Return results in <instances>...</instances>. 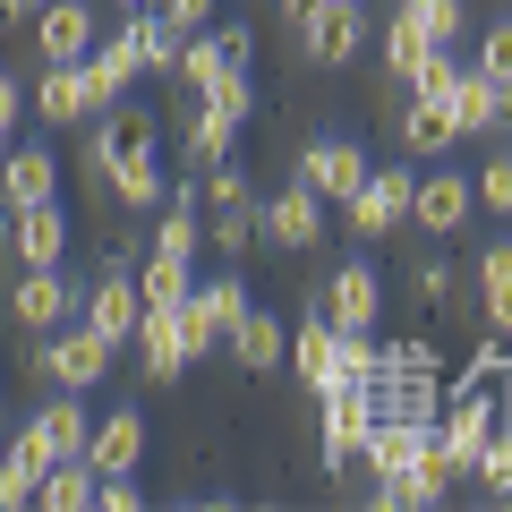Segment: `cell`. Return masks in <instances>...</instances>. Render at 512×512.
<instances>
[{
    "mask_svg": "<svg viewBox=\"0 0 512 512\" xmlns=\"http://www.w3.org/2000/svg\"><path fill=\"white\" fill-rule=\"evenodd\" d=\"M103 188L128 205V214H154V205L171 197V180H163V154H128V163H111V171H103Z\"/></svg>",
    "mask_w": 512,
    "mask_h": 512,
    "instance_id": "484cf974",
    "label": "cell"
},
{
    "mask_svg": "<svg viewBox=\"0 0 512 512\" xmlns=\"http://www.w3.org/2000/svg\"><path fill=\"white\" fill-rule=\"evenodd\" d=\"M239 128L248 120H231L222 103H205V94H188V120H180V146H188V163H222V154H239Z\"/></svg>",
    "mask_w": 512,
    "mask_h": 512,
    "instance_id": "44dd1931",
    "label": "cell"
},
{
    "mask_svg": "<svg viewBox=\"0 0 512 512\" xmlns=\"http://www.w3.org/2000/svg\"><path fill=\"white\" fill-rule=\"evenodd\" d=\"M495 137H504V146H512V111H504V128H495Z\"/></svg>",
    "mask_w": 512,
    "mask_h": 512,
    "instance_id": "bcb514c9",
    "label": "cell"
},
{
    "mask_svg": "<svg viewBox=\"0 0 512 512\" xmlns=\"http://www.w3.org/2000/svg\"><path fill=\"white\" fill-rule=\"evenodd\" d=\"M393 137H402L410 163H444V154L461 146V120H453V103H410L402 120H393Z\"/></svg>",
    "mask_w": 512,
    "mask_h": 512,
    "instance_id": "d6986e66",
    "label": "cell"
},
{
    "mask_svg": "<svg viewBox=\"0 0 512 512\" xmlns=\"http://www.w3.org/2000/svg\"><path fill=\"white\" fill-rule=\"evenodd\" d=\"M0 410H9V384H0Z\"/></svg>",
    "mask_w": 512,
    "mask_h": 512,
    "instance_id": "c3c4849f",
    "label": "cell"
},
{
    "mask_svg": "<svg viewBox=\"0 0 512 512\" xmlns=\"http://www.w3.org/2000/svg\"><path fill=\"white\" fill-rule=\"evenodd\" d=\"M504 111H512V86H504V77L461 69V86H453V120H461V137H495V128H504Z\"/></svg>",
    "mask_w": 512,
    "mask_h": 512,
    "instance_id": "603a6c76",
    "label": "cell"
},
{
    "mask_svg": "<svg viewBox=\"0 0 512 512\" xmlns=\"http://www.w3.org/2000/svg\"><path fill=\"white\" fill-rule=\"evenodd\" d=\"M410 188H419L410 154H402V163H384V171H367V180L342 197L350 239H402V231H410Z\"/></svg>",
    "mask_w": 512,
    "mask_h": 512,
    "instance_id": "6da1fadb",
    "label": "cell"
},
{
    "mask_svg": "<svg viewBox=\"0 0 512 512\" xmlns=\"http://www.w3.org/2000/svg\"><path fill=\"white\" fill-rule=\"evenodd\" d=\"M410 291H419L427 308H444V299L461 291V274H453V265H444V256H419V265H410Z\"/></svg>",
    "mask_w": 512,
    "mask_h": 512,
    "instance_id": "74e56055",
    "label": "cell"
},
{
    "mask_svg": "<svg viewBox=\"0 0 512 512\" xmlns=\"http://www.w3.org/2000/svg\"><path fill=\"white\" fill-rule=\"evenodd\" d=\"M154 9H163V18L180 26V35H197V26H214V9H222V0H154Z\"/></svg>",
    "mask_w": 512,
    "mask_h": 512,
    "instance_id": "ab89813d",
    "label": "cell"
},
{
    "mask_svg": "<svg viewBox=\"0 0 512 512\" xmlns=\"http://www.w3.org/2000/svg\"><path fill=\"white\" fill-rule=\"evenodd\" d=\"M308 9H316V0H282V18H291V26H299V18H308Z\"/></svg>",
    "mask_w": 512,
    "mask_h": 512,
    "instance_id": "ee69618b",
    "label": "cell"
},
{
    "mask_svg": "<svg viewBox=\"0 0 512 512\" xmlns=\"http://www.w3.org/2000/svg\"><path fill=\"white\" fill-rule=\"evenodd\" d=\"M35 9H43V0H9V18H35Z\"/></svg>",
    "mask_w": 512,
    "mask_h": 512,
    "instance_id": "f6af8a7d",
    "label": "cell"
},
{
    "mask_svg": "<svg viewBox=\"0 0 512 512\" xmlns=\"http://www.w3.org/2000/svg\"><path fill=\"white\" fill-rule=\"evenodd\" d=\"M282 359L299 367V384H308V393H325V384H342V367H333V359H342V333L308 308V325H291V350H282Z\"/></svg>",
    "mask_w": 512,
    "mask_h": 512,
    "instance_id": "7402d4cb",
    "label": "cell"
},
{
    "mask_svg": "<svg viewBox=\"0 0 512 512\" xmlns=\"http://www.w3.org/2000/svg\"><path fill=\"white\" fill-rule=\"evenodd\" d=\"M470 214H478V188H470V171H419V188H410V231H427V239H461L470 231Z\"/></svg>",
    "mask_w": 512,
    "mask_h": 512,
    "instance_id": "8992f818",
    "label": "cell"
},
{
    "mask_svg": "<svg viewBox=\"0 0 512 512\" xmlns=\"http://www.w3.org/2000/svg\"><path fill=\"white\" fill-rule=\"evenodd\" d=\"M86 77H94V94L103 103H120L137 77H146V52H137V26H120V35H94V52H86Z\"/></svg>",
    "mask_w": 512,
    "mask_h": 512,
    "instance_id": "ffe728a7",
    "label": "cell"
},
{
    "mask_svg": "<svg viewBox=\"0 0 512 512\" xmlns=\"http://www.w3.org/2000/svg\"><path fill=\"white\" fill-rule=\"evenodd\" d=\"M291 171H299V188H316L325 205H342V197H350V188H359L376 163H367V146H359V137H308Z\"/></svg>",
    "mask_w": 512,
    "mask_h": 512,
    "instance_id": "30bf717a",
    "label": "cell"
},
{
    "mask_svg": "<svg viewBox=\"0 0 512 512\" xmlns=\"http://www.w3.org/2000/svg\"><path fill=\"white\" fill-rule=\"evenodd\" d=\"M86 436H94V410H86V393H52V402H43L35 419L18 427V444L43 461V470H52V461H77V453H86Z\"/></svg>",
    "mask_w": 512,
    "mask_h": 512,
    "instance_id": "ba28073f",
    "label": "cell"
},
{
    "mask_svg": "<svg viewBox=\"0 0 512 512\" xmlns=\"http://www.w3.org/2000/svg\"><path fill=\"white\" fill-rule=\"evenodd\" d=\"M256 239L265 248H282V256H308L316 239H325V197L316 188H274V197H256Z\"/></svg>",
    "mask_w": 512,
    "mask_h": 512,
    "instance_id": "5b68a950",
    "label": "cell"
},
{
    "mask_svg": "<svg viewBox=\"0 0 512 512\" xmlns=\"http://www.w3.org/2000/svg\"><path fill=\"white\" fill-rule=\"evenodd\" d=\"M128 350H137V367H146L154 384H180L188 367H197V342H188V316H180V308H146Z\"/></svg>",
    "mask_w": 512,
    "mask_h": 512,
    "instance_id": "7c38bea8",
    "label": "cell"
},
{
    "mask_svg": "<svg viewBox=\"0 0 512 512\" xmlns=\"http://www.w3.org/2000/svg\"><path fill=\"white\" fill-rule=\"evenodd\" d=\"M470 69H487V77H504V86H512V18L478 26V60H470Z\"/></svg>",
    "mask_w": 512,
    "mask_h": 512,
    "instance_id": "8d00e7d4",
    "label": "cell"
},
{
    "mask_svg": "<svg viewBox=\"0 0 512 512\" xmlns=\"http://www.w3.org/2000/svg\"><path fill=\"white\" fill-rule=\"evenodd\" d=\"M299 35H308V60H316V69H350V60H359V43L376 35V26H367L359 0H316L308 18H299Z\"/></svg>",
    "mask_w": 512,
    "mask_h": 512,
    "instance_id": "8fae6325",
    "label": "cell"
},
{
    "mask_svg": "<svg viewBox=\"0 0 512 512\" xmlns=\"http://www.w3.org/2000/svg\"><path fill=\"white\" fill-rule=\"evenodd\" d=\"M86 308V282L69 274V265H18V282H9V316H18V333H52L69 325V316Z\"/></svg>",
    "mask_w": 512,
    "mask_h": 512,
    "instance_id": "3957f363",
    "label": "cell"
},
{
    "mask_svg": "<svg viewBox=\"0 0 512 512\" xmlns=\"http://www.w3.org/2000/svg\"><path fill=\"white\" fill-rule=\"evenodd\" d=\"M188 291H197V265L146 248V265H137V299H146V308H188Z\"/></svg>",
    "mask_w": 512,
    "mask_h": 512,
    "instance_id": "4316f807",
    "label": "cell"
},
{
    "mask_svg": "<svg viewBox=\"0 0 512 512\" xmlns=\"http://www.w3.org/2000/svg\"><path fill=\"white\" fill-rule=\"evenodd\" d=\"M461 69H470V60H461V43H436V52H427L419 69L402 77V86H410V103H453V86H461Z\"/></svg>",
    "mask_w": 512,
    "mask_h": 512,
    "instance_id": "4dcf8cb0",
    "label": "cell"
},
{
    "mask_svg": "<svg viewBox=\"0 0 512 512\" xmlns=\"http://www.w3.org/2000/svg\"><path fill=\"white\" fill-rule=\"evenodd\" d=\"M18 120H26V86L0 69V154H9V137H18Z\"/></svg>",
    "mask_w": 512,
    "mask_h": 512,
    "instance_id": "f35d334b",
    "label": "cell"
},
{
    "mask_svg": "<svg viewBox=\"0 0 512 512\" xmlns=\"http://www.w3.org/2000/svg\"><path fill=\"white\" fill-rule=\"evenodd\" d=\"M94 487H103V478H94V461L77 453V461H52V470H43L35 504H43V512H86V504H94Z\"/></svg>",
    "mask_w": 512,
    "mask_h": 512,
    "instance_id": "83f0119b",
    "label": "cell"
},
{
    "mask_svg": "<svg viewBox=\"0 0 512 512\" xmlns=\"http://www.w3.org/2000/svg\"><path fill=\"white\" fill-rule=\"evenodd\" d=\"M393 9H410L436 43H470V18H478L470 0H393Z\"/></svg>",
    "mask_w": 512,
    "mask_h": 512,
    "instance_id": "e575fe53",
    "label": "cell"
},
{
    "mask_svg": "<svg viewBox=\"0 0 512 512\" xmlns=\"http://www.w3.org/2000/svg\"><path fill=\"white\" fill-rule=\"evenodd\" d=\"M120 9H154V0H120Z\"/></svg>",
    "mask_w": 512,
    "mask_h": 512,
    "instance_id": "7dc6e473",
    "label": "cell"
},
{
    "mask_svg": "<svg viewBox=\"0 0 512 512\" xmlns=\"http://www.w3.org/2000/svg\"><path fill=\"white\" fill-rule=\"evenodd\" d=\"M26 111H35L43 128H86L94 111H103V94H94L86 60H43V77H35V94H26Z\"/></svg>",
    "mask_w": 512,
    "mask_h": 512,
    "instance_id": "52a82bcc",
    "label": "cell"
},
{
    "mask_svg": "<svg viewBox=\"0 0 512 512\" xmlns=\"http://www.w3.org/2000/svg\"><path fill=\"white\" fill-rule=\"evenodd\" d=\"M111 359H120V350H111L94 325H77V316H69V325H52V333H43L35 376L52 384V393H94V384L111 376Z\"/></svg>",
    "mask_w": 512,
    "mask_h": 512,
    "instance_id": "7a4b0ae2",
    "label": "cell"
},
{
    "mask_svg": "<svg viewBox=\"0 0 512 512\" xmlns=\"http://www.w3.org/2000/svg\"><path fill=\"white\" fill-rule=\"evenodd\" d=\"M146 444H154V427H146V410L128 402V410H111V419H94L86 461H94V478H128V470H146Z\"/></svg>",
    "mask_w": 512,
    "mask_h": 512,
    "instance_id": "9a60e30c",
    "label": "cell"
},
{
    "mask_svg": "<svg viewBox=\"0 0 512 512\" xmlns=\"http://www.w3.org/2000/svg\"><path fill=\"white\" fill-rule=\"evenodd\" d=\"M487 333H495V342H504V350H512V299H504V308H495V316H487Z\"/></svg>",
    "mask_w": 512,
    "mask_h": 512,
    "instance_id": "b9f144b4",
    "label": "cell"
},
{
    "mask_svg": "<svg viewBox=\"0 0 512 512\" xmlns=\"http://www.w3.org/2000/svg\"><path fill=\"white\" fill-rule=\"evenodd\" d=\"M453 495V478L436 470V461H410V470H384L376 478V504L384 512H427V504H444Z\"/></svg>",
    "mask_w": 512,
    "mask_h": 512,
    "instance_id": "d4e9b609",
    "label": "cell"
},
{
    "mask_svg": "<svg viewBox=\"0 0 512 512\" xmlns=\"http://www.w3.org/2000/svg\"><path fill=\"white\" fill-rule=\"evenodd\" d=\"M316 316H325L333 333H376V316H384V274L367 265V256L333 265V274L316 282Z\"/></svg>",
    "mask_w": 512,
    "mask_h": 512,
    "instance_id": "277c9868",
    "label": "cell"
},
{
    "mask_svg": "<svg viewBox=\"0 0 512 512\" xmlns=\"http://www.w3.org/2000/svg\"><path fill=\"white\" fill-rule=\"evenodd\" d=\"M470 299H478V325H487V316L512 299V239H487V248H478V265H470Z\"/></svg>",
    "mask_w": 512,
    "mask_h": 512,
    "instance_id": "f546056e",
    "label": "cell"
},
{
    "mask_svg": "<svg viewBox=\"0 0 512 512\" xmlns=\"http://www.w3.org/2000/svg\"><path fill=\"white\" fill-rule=\"evenodd\" d=\"M26 26H35V52L43 60H86L94 52V0H43Z\"/></svg>",
    "mask_w": 512,
    "mask_h": 512,
    "instance_id": "e0dca14e",
    "label": "cell"
},
{
    "mask_svg": "<svg viewBox=\"0 0 512 512\" xmlns=\"http://www.w3.org/2000/svg\"><path fill=\"white\" fill-rule=\"evenodd\" d=\"M427 436L436 427H410V419H367V444H359V461L367 470H410V461H427Z\"/></svg>",
    "mask_w": 512,
    "mask_h": 512,
    "instance_id": "cb8c5ba5",
    "label": "cell"
},
{
    "mask_svg": "<svg viewBox=\"0 0 512 512\" xmlns=\"http://www.w3.org/2000/svg\"><path fill=\"white\" fill-rule=\"evenodd\" d=\"M222 350L239 359V376H274V367H282V350H291V325H282L274 308H256V299H248V316H239V325L222 333Z\"/></svg>",
    "mask_w": 512,
    "mask_h": 512,
    "instance_id": "2e32d148",
    "label": "cell"
},
{
    "mask_svg": "<svg viewBox=\"0 0 512 512\" xmlns=\"http://www.w3.org/2000/svg\"><path fill=\"white\" fill-rule=\"evenodd\" d=\"M376 35H384V69H393V77H410L427 52H436V35H427V26L410 18V9H393V18H384Z\"/></svg>",
    "mask_w": 512,
    "mask_h": 512,
    "instance_id": "1f68e13d",
    "label": "cell"
},
{
    "mask_svg": "<svg viewBox=\"0 0 512 512\" xmlns=\"http://www.w3.org/2000/svg\"><path fill=\"white\" fill-rule=\"evenodd\" d=\"M205 103H222L231 120H248V111H256V86H248V69H239V77H222V86L205 94Z\"/></svg>",
    "mask_w": 512,
    "mask_h": 512,
    "instance_id": "60d3db41",
    "label": "cell"
},
{
    "mask_svg": "<svg viewBox=\"0 0 512 512\" xmlns=\"http://www.w3.org/2000/svg\"><path fill=\"white\" fill-rule=\"evenodd\" d=\"M180 316H188V342H197V359H205V350H222V333L248 316V282H239V274H205L197 291H188Z\"/></svg>",
    "mask_w": 512,
    "mask_h": 512,
    "instance_id": "5bb4252c",
    "label": "cell"
},
{
    "mask_svg": "<svg viewBox=\"0 0 512 512\" xmlns=\"http://www.w3.org/2000/svg\"><path fill=\"white\" fill-rule=\"evenodd\" d=\"M43 197H60V154L9 137V154H0V205H43Z\"/></svg>",
    "mask_w": 512,
    "mask_h": 512,
    "instance_id": "ac0fdd59",
    "label": "cell"
},
{
    "mask_svg": "<svg viewBox=\"0 0 512 512\" xmlns=\"http://www.w3.org/2000/svg\"><path fill=\"white\" fill-rule=\"evenodd\" d=\"M205 248L231 256V265H239L248 248H265V239H256V197H248V205H214V231H205Z\"/></svg>",
    "mask_w": 512,
    "mask_h": 512,
    "instance_id": "836d02e7",
    "label": "cell"
},
{
    "mask_svg": "<svg viewBox=\"0 0 512 512\" xmlns=\"http://www.w3.org/2000/svg\"><path fill=\"white\" fill-rule=\"evenodd\" d=\"M35 487H43V461L9 436V444H0V512H26V504H35Z\"/></svg>",
    "mask_w": 512,
    "mask_h": 512,
    "instance_id": "d6a6232c",
    "label": "cell"
},
{
    "mask_svg": "<svg viewBox=\"0 0 512 512\" xmlns=\"http://www.w3.org/2000/svg\"><path fill=\"white\" fill-rule=\"evenodd\" d=\"M470 188H478V205H487V214H512V146L487 154V163L470 171Z\"/></svg>",
    "mask_w": 512,
    "mask_h": 512,
    "instance_id": "d590c367",
    "label": "cell"
},
{
    "mask_svg": "<svg viewBox=\"0 0 512 512\" xmlns=\"http://www.w3.org/2000/svg\"><path fill=\"white\" fill-rule=\"evenodd\" d=\"M137 316H146L137 274H128V265H103V274L86 282V308H77V325H94L111 350H128V342H137Z\"/></svg>",
    "mask_w": 512,
    "mask_h": 512,
    "instance_id": "9c48e42d",
    "label": "cell"
},
{
    "mask_svg": "<svg viewBox=\"0 0 512 512\" xmlns=\"http://www.w3.org/2000/svg\"><path fill=\"white\" fill-rule=\"evenodd\" d=\"M128 26H137V52H146V77H171L188 52V35L163 18V9H128Z\"/></svg>",
    "mask_w": 512,
    "mask_h": 512,
    "instance_id": "f1b7e54d",
    "label": "cell"
},
{
    "mask_svg": "<svg viewBox=\"0 0 512 512\" xmlns=\"http://www.w3.org/2000/svg\"><path fill=\"white\" fill-rule=\"evenodd\" d=\"M316 402H325V410H316V444H325L333 470H350L359 444H367V419H376V410H367V384H325Z\"/></svg>",
    "mask_w": 512,
    "mask_h": 512,
    "instance_id": "4fadbf2b",
    "label": "cell"
},
{
    "mask_svg": "<svg viewBox=\"0 0 512 512\" xmlns=\"http://www.w3.org/2000/svg\"><path fill=\"white\" fill-rule=\"evenodd\" d=\"M495 393H504V410H512V350H504V367H495Z\"/></svg>",
    "mask_w": 512,
    "mask_h": 512,
    "instance_id": "7bdbcfd3",
    "label": "cell"
}]
</instances>
